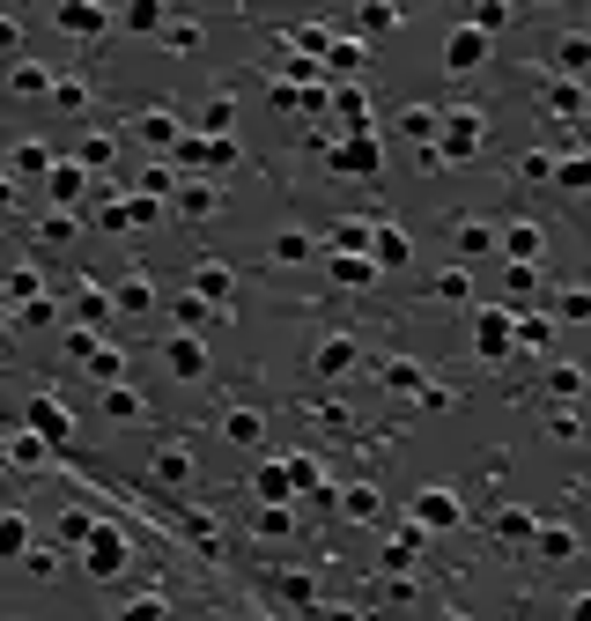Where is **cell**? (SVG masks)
Instances as JSON below:
<instances>
[{"label": "cell", "mask_w": 591, "mask_h": 621, "mask_svg": "<svg viewBox=\"0 0 591 621\" xmlns=\"http://www.w3.org/2000/svg\"><path fill=\"white\" fill-rule=\"evenodd\" d=\"M362 370V348H355V333H326V341L311 348V378L318 385H333V378H355Z\"/></svg>", "instance_id": "6da1fadb"}, {"label": "cell", "mask_w": 591, "mask_h": 621, "mask_svg": "<svg viewBox=\"0 0 591 621\" xmlns=\"http://www.w3.org/2000/svg\"><path fill=\"white\" fill-rule=\"evenodd\" d=\"M148 311H156V281H148V267H126L111 289V318H148Z\"/></svg>", "instance_id": "7a4b0ae2"}, {"label": "cell", "mask_w": 591, "mask_h": 621, "mask_svg": "<svg viewBox=\"0 0 591 621\" xmlns=\"http://www.w3.org/2000/svg\"><path fill=\"white\" fill-rule=\"evenodd\" d=\"M459 525V496L451 488H422L414 496V533H451Z\"/></svg>", "instance_id": "3957f363"}, {"label": "cell", "mask_w": 591, "mask_h": 621, "mask_svg": "<svg viewBox=\"0 0 591 621\" xmlns=\"http://www.w3.org/2000/svg\"><path fill=\"white\" fill-rule=\"evenodd\" d=\"M555 67H562V82L591 89V30H562L555 37Z\"/></svg>", "instance_id": "277c9868"}, {"label": "cell", "mask_w": 591, "mask_h": 621, "mask_svg": "<svg viewBox=\"0 0 591 621\" xmlns=\"http://www.w3.org/2000/svg\"><path fill=\"white\" fill-rule=\"evenodd\" d=\"M481 60H488V30H473V23H466V30H451V37H444V67H451V74H473Z\"/></svg>", "instance_id": "5b68a950"}, {"label": "cell", "mask_w": 591, "mask_h": 621, "mask_svg": "<svg viewBox=\"0 0 591 621\" xmlns=\"http://www.w3.org/2000/svg\"><path fill=\"white\" fill-rule=\"evenodd\" d=\"M133 134H141L148 148H163V156H178V134H185V126H178V111H170V104H156V111H141V119H133Z\"/></svg>", "instance_id": "8992f818"}, {"label": "cell", "mask_w": 591, "mask_h": 621, "mask_svg": "<svg viewBox=\"0 0 591 621\" xmlns=\"http://www.w3.org/2000/svg\"><path fill=\"white\" fill-rule=\"evenodd\" d=\"M52 89H60V74L37 67V60H23V67L8 74V97H15V104H37V97H52Z\"/></svg>", "instance_id": "52a82bcc"}, {"label": "cell", "mask_w": 591, "mask_h": 621, "mask_svg": "<svg viewBox=\"0 0 591 621\" xmlns=\"http://www.w3.org/2000/svg\"><path fill=\"white\" fill-rule=\"evenodd\" d=\"M495 244H503V230H495V222H459V230H451V252H459V267H473V259L495 252Z\"/></svg>", "instance_id": "ba28073f"}, {"label": "cell", "mask_w": 591, "mask_h": 621, "mask_svg": "<svg viewBox=\"0 0 591 621\" xmlns=\"http://www.w3.org/2000/svg\"><path fill=\"white\" fill-rule=\"evenodd\" d=\"M163 363L178 370V378H207V348L193 341V333H170V341H163Z\"/></svg>", "instance_id": "9c48e42d"}, {"label": "cell", "mask_w": 591, "mask_h": 621, "mask_svg": "<svg viewBox=\"0 0 591 621\" xmlns=\"http://www.w3.org/2000/svg\"><path fill=\"white\" fill-rule=\"evenodd\" d=\"M429 385H436V378H429L422 363H407V355H392V363H385V392H399V400H422Z\"/></svg>", "instance_id": "30bf717a"}, {"label": "cell", "mask_w": 591, "mask_h": 621, "mask_svg": "<svg viewBox=\"0 0 591 621\" xmlns=\"http://www.w3.org/2000/svg\"><path fill=\"white\" fill-rule=\"evenodd\" d=\"M525 548H532V555H547V562H577V533H569V525H532Z\"/></svg>", "instance_id": "8fae6325"}, {"label": "cell", "mask_w": 591, "mask_h": 621, "mask_svg": "<svg viewBox=\"0 0 591 621\" xmlns=\"http://www.w3.org/2000/svg\"><path fill=\"white\" fill-rule=\"evenodd\" d=\"M222 437H230L237 451H259L266 444V422H259L252 407H230V414H222Z\"/></svg>", "instance_id": "7c38bea8"}, {"label": "cell", "mask_w": 591, "mask_h": 621, "mask_svg": "<svg viewBox=\"0 0 591 621\" xmlns=\"http://www.w3.org/2000/svg\"><path fill=\"white\" fill-rule=\"evenodd\" d=\"M540 230H532V222H510V230H503V252H510V267H540Z\"/></svg>", "instance_id": "4fadbf2b"}, {"label": "cell", "mask_w": 591, "mask_h": 621, "mask_svg": "<svg viewBox=\"0 0 591 621\" xmlns=\"http://www.w3.org/2000/svg\"><path fill=\"white\" fill-rule=\"evenodd\" d=\"M170 207H178V222H207L222 200H215V185H200V178H193V185H178V200H170Z\"/></svg>", "instance_id": "5bb4252c"}, {"label": "cell", "mask_w": 591, "mask_h": 621, "mask_svg": "<svg viewBox=\"0 0 591 621\" xmlns=\"http://www.w3.org/2000/svg\"><path fill=\"white\" fill-rule=\"evenodd\" d=\"M510 326H518V318H510V311H481V333H473V348H481L488 363H495V355L510 348Z\"/></svg>", "instance_id": "9a60e30c"}, {"label": "cell", "mask_w": 591, "mask_h": 621, "mask_svg": "<svg viewBox=\"0 0 591 621\" xmlns=\"http://www.w3.org/2000/svg\"><path fill=\"white\" fill-rule=\"evenodd\" d=\"M156 481L163 488H185V481H193V451H185V444H156Z\"/></svg>", "instance_id": "2e32d148"}, {"label": "cell", "mask_w": 591, "mask_h": 621, "mask_svg": "<svg viewBox=\"0 0 591 621\" xmlns=\"http://www.w3.org/2000/svg\"><path fill=\"white\" fill-rule=\"evenodd\" d=\"M473 148H481V119H466V111H459V119L444 126V163H466Z\"/></svg>", "instance_id": "e0dca14e"}, {"label": "cell", "mask_w": 591, "mask_h": 621, "mask_svg": "<svg viewBox=\"0 0 591 621\" xmlns=\"http://www.w3.org/2000/svg\"><path fill=\"white\" fill-rule=\"evenodd\" d=\"M82 185H89V171H82V163H52L45 193H52V207H67V200H82Z\"/></svg>", "instance_id": "ac0fdd59"}, {"label": "cell", "mask_w": 591, "mask_h": 621, "mask_svg": "<svg viewBox=\"0 0 591 621\" xmlns=\"http://www.w3.org/2000/svg\"><path fill=\"white\" fill-rule=\"evenodd\" d=\"M89 570H97V577H119V570H126V540H119V533H97V540H89Z\"/></svg>", "instance_id": "d6986e66"}, {"label": "cell", "mask_w": 591, "mask_h": 621, "mask_svg": "<svg viewBox=\"0 0 591 621\" xmlns=\"http://www.w3.org/2000/svg\"><path fill=\"white\" fill-rule=\"evenodd\" d=\"M104 414L111 422H148V400L133 385H104Z\"/></svg>", "instance_id": "ffe728a7"}, {"label": "cell", "mask_w": 591, "mask_h": 621, "mask_svg": "<svg viewBox=\"0 0 591 621\" xmlns=\"http://www.w3.org/2000/svg\"><path fill=\"white\" fill-rule=\"evenodd\" d=\"M340 511H348L355 525H377V518H385V496H377V488L362 481V488H348V496H340Z\"/></svg>", "instance_id": "44dd1931"}, {"label": "cell", "mask_w": 591, "mask_h": 621, "mask_svg": "<svg viewBox=\"0 0 591 621\" xmlns=\"http://www.w3.org/2000/svg\"><path fill=\"white\" fill-rule=\"evenodd\" d=\"M266 259H274V267H303V259H311V237H303V230H274Z\"/></svg>", "instance_id": "7402d4cb"}, {"label": "cell", "mask_w": 591, "mask_h": 621, "mask_svg": "<svg viewBox=\"0 0 591 621\" xmlns=\"http://www.w3.org/2000/svg\"><path fill=\"white\" fill-rule=\"evenodd\" d=\"M466 289H473V274L466 267H444V274L429 281V304H466Z\"/></svg>", "instance_id": "603a6c76"}, {"label": "cell", "mask_w": 591, "mask_h": 621, "mask_svg": "<svg viewBox=\"0 0 591 621\" xmlns=\"http://www.w3.org/2000/svg\"><path fill=\"white\" fill-rule=\"evenodd\" d=\"M111 156H119V141H111V134H82V141H74V163H82V171H104Z\"/></svg>", "instance_id": "cb8c5ba5"}, {"label": "cell", "mask_w": 591, "mask_h": 621, "mask_svg": "<svg viewBox=\"0 0 591 621\" xmlns=\"http://www.w3.org/2000/svg\"><path fill=\"white\" fill-rule=\"evenodd\" d=\"M584 104H591V89H577V82L547 89V111H555V119H584Z\"/></svg>", "instance_id": "d4e9b609"}, {"label": "cell", "mask_w": 591, "mask_h": 621, "mask_svg": "<svg viewBox=\"0 0 591 621\" xmlns=\"http://www.w3.org/2000/svg\"><path fill=\"white\" fill-rule=\"evenodd\" d=\"M156 37H163L170 52H193V45H200V23H193V15H163V30H156Z\"/></svg>", "instance_id": "484cf974"}, {"label": "cell", "mask_w": 591, "mask_h": 621, "mask_svg": "<svg viewBox=\"0 0 591 621\" xmlns=\"http://www.w3.org/2000/svg\"><path fill=\"white\" fill-rule=\"evenodd\" d=\"M326 267H333L340 289H370V281H377V259H326Z\"/></svg>", "instance_id": "4316f807"}, {"label": "cell", "mask_w": 591, "mask_h": 621, "mask_svg": "<svg viewBox=\"0 0 591 621\" xmlns=\"http://www.w3.org/2000/svg\"><path fill=\"white\" fill-rule=\"evenodd\" d=\"M15 171H23V178L45 171L52 178V141H15Z\"/></svg>", "instance_id": "83f0119b"}, {"label": "cell", "mask_w": 591, "mask_h": 621, "mask_svg": "<svg viewBox=\"0 0 591 621\" xmlns=\"http://www.w3.org/2000/svg\"><path fill=\"white\" fill-rule=\"evenodd\" d=\"M333 163H340V171H362V178H370V171H377V141H362V134H355Z\"/></svg>", "instance_id": "f1b7e54d"}, {"label": "cell", "mask_w": 591, "mask_h": 621, "mask_svg": "<svg viewBox=\"0 0 591 621\" xmlns=\"http://www.w3.org/2000/svg\"><path fill=\"white\" fill-rule=\"evenodd\" d=\"M52 104H60L67 119H74V111H89V82H82V74H60V89H52Z\"/></svg>", "instance_id": "f546056e"}, {"label": "cell", "mask_w": 591, "mask_h": 621, "mask_svg": "<svg viewBox=\"0 0 591 621\" xmlns=\"http://www.w3.org/2000/svg\"><path fill=\"white\" fill-rule=\"evenodd\" d=\"M104 23H111L104 8H60V30H74V37H97Z\"/></svg>", "instance_id": "4dcf8cb0"}, {"label": "cell", "mask_w": 591, "mask_h": 621, "mask_svg": "<svg viewBox=\"0 0 591 621\" xmlns=\"http://www.w3.org/2000/svg\"><path fill=\"white\" fill-rule=\"evenodd\" d=\"M547 392H555V400H584L591 385H584V370H577V363H555V378H547Z\"/></svg>", "instance_id": "1f68e13d"}, {"label": "cell", "mask_w": 591, "mask_h": 621, "mask_svg": "<svg viewBox=\"0 0 591 621\" xmlns=\"http://www.w3.org/2000/svg\"><path fill=\"white\" fill-rule=\"evenodd\" d=\"M510 341H518V348H547V341H555V318H518Z\"/></svg>", "instance_id": "d6a6232c"}, {"label": "cell", "mask_w": 591, "mask_h": 621, "mask_svg": "<svg viewBox=\"0 0 591 621\" xmlns=\"http://www.w3.org/2000/svg\"><path fill=\"white\" fill-rule=\"evenodd\" d=\"M37 237H45V244H74V237H82V222H74L67 207H60V215H45V222H37Z\"/></svg>", "instance_id": "836d02e7"}, {"label": "cell", "mask_w": 591, "mask_h": 621, "mask_svg": "<svg viewBox=\"0 0 591 621\" xmlns=\"http://www.w3.org/2000/svg\"><path fill=\"white\" fill-rule=\"evenodd\" d=\"M8 466L37 474V466H45V437H15V444H8Z\"/></svg>", "instance_id": "e575fe53"}, {"label": "cell", "mask_w": 591, "mask_h": 621, "mask_svg": "<svg viewBox=\"0 0 591 621\" xmlns=\"http://www.w3.org/2000/svg\"><path fill=\"white\" fill-rule=\"evenodd\" d=\"M200 304H230V274H222L215 259L200 267Z\"/></svg>", "instance_id": "d590c367"}, {"label": "cell", "mask_w": 591, "mask_h": 621, "mask_svg": "<svg viewBox=\"0 0 591 621\" xmlns=\"http://www.w3.org/2000/svg\"><path fill=\"white\" fill-rule=\"evenodd\" d=\"M289 525H296V518L281 511V503H274V511H252V533H259V540H281V533H289Z\"/></svg>", "instance_id": "8d00e7d4"}, {"label": "cell", "mask_w": 591, "mask_h": 621, "mask_svg": "<svg viewBox=\"0 0 591 621\" xmlns=\"http://www.w3.org/2000/svg\"><path fill=\"white\" fill-rule=\"evenodd\" d=\"M37 429H45V437H74L67 407H52V400H37Z\"/></svg>", "instance_id": "74e56055"}, {"label": "cell", "mask_w": 591, "mask_h": 621, "mask_svg": "<svg viewBox=\"0 0 591 621\" xmlns=\"http://www.w3.org/2000/svg\"><path fill=\"white\" fill-rule=\"evenodd\" d=\"M532 525H540V518H525V511H495V533H503V540H532Z\"/></svg>", "instance_id": "f35d334b"}, {"label": "cell", "mask_w": 591, "mask_h": 621, "mask_svg": "<svg viewBox=\"0 0 591 621\" xmlns=\"http://www.w3.org/2000/svg\"><path fill=\"white\" fill-rule=\"evenodd\" d=\"M555 178L569 185V193H584V185H591V156H569V163H555Z\"/></svg>", "instance_id": "ab89813d"}, {"label": "cell", "mask_w": 591, "mask_h": 621, "mask_svg": "<svg viewBox=\"0 0 591 621\" xmlns=\"http://www.w3.org/2000/svg\"><path fill=\"white\" fill-rule=\"evenodd\" d=\"M170 318H178V333H193L200 318H207V304H200V296H178V304H170Z\"/></svg>", "instance_id": "60d3db41"}, {"label": "cell", "mask_w": 591, "mask_h": 621, "mask_svg": "<svg viewBox=\"0 0 591 621\" xmlns=\"http://www.w3.org/2000/svg\"><path fill=\"white\" fill-rule=\"evenodd\" d=\"M119 621H170L163 599H133V607H119Z\"/></svg>", "instance_id": "b9f144b4"}, {"label": "cell", "mask_w": 591, "mask_h": 621, "mask_svg": "<svg viewBox=\"0 0 591 621\" xmlns=\"http://www.w3.org/2000/svg\"><path fill=\"white\" fill-rule=\"evenodd\" d=\"M399 259H407V237L385 230V237H377V267H399Z\"/></svg>", "instance_id": "7bdbcfd3"}, {"label": "cell", "mask_w": 591, "mask_h": 621, "mask_svg": "<svg viewBox=\"0 0 591 621\" xmlns=\"http://www.w3.org/2000/svg\"><path fill=\"white\" fill-rule=\"evenodd\" d=\"M340 119H348V126H362V119H370V104H362V89H340Z\"/></svg>", "instance_id": "ee69618b"}, {"label": "cell", "mask_w": 591, "mask_h": 621, "mask_svg": "<svg viewBox=\"0 0 591 621\" xmlns=\"http://www.w3.org/2000/svg\"><path fill=\"white\" fill-rule=\"evenodd\" d=\"M562 318H569V326H577V318H591V289H569V296H562Z\"/></svg>", "instance_id": "f6af8a7d"}, {"label": "cell", "mask_w": 591, "mask_h": 621, "mask_svg": "<svg viewBox=\"0 0 591 621\" xmlns=\"http://www.w3.org/2000/svg\"><path fill=\"white\" fill-rule=\"evenodd\" d=\"M0 555H23V518H0Z\"/></svg>", "instance_id": "bcb514c9"}, {"label": "cell", "mask_w": 591, "mask_h": 621, "mask_svg": "<svg viewBox=\"0 0 591 621\" xmlns=\"http://www.w3.org/2000/svg\"><path fill=\"white\" fill-rule=\"evenodd\" d=\"M15 45H23V15L8 8V15H0V52H15Z\"/></svg>", "instance_id": "7dc6e473"}, {"label": "cell", "mask_w": 591, "mask_h": 621, "mask_svg": "<svg viewBox=\"0 0 591 621\" xmlns=\"http://www.w3.org/2000/svg\"><path fill=\"white\" fill-rule=\"evenodd\" d=\"M23 562H30V577H52V570H60V555H52V548H30Z\"/></svg>", "instance_id": "c3c4849f"}, {"label": "cell", "mask_w": 591, "mask_h": 621, "mask_svg": "<svg viewBox=\"0 0 591 621\" xmlns=\"http://www.w3.org/2000/svg\"><path fill=\"white\" fill-rule=\"evenodd\" d=\"M436 621H466V614H436Z\"/></svg>", "instance_id": "681fc988"}, {"label": "cell", "mask_w": 591, "mask_h": 621, "mask_svg": "<svg viewBox=\"0 0 591 621\" xmlns=\"http://www.w3.org/2000/svg\"><path fill=\"white\" fill-rule=\"evenodd\" d=\"M0 326H8V304H0Z\"/></svg>", "instance_id": "f907efd6"}]
</instances>
